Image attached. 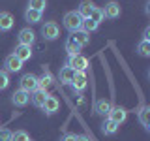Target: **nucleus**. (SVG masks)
Segmentation results:
<instances>
[{
    "label": "nucleus",
    "mask_w": 150,
    "mask_h": 141,
    "mask_svg": "<svg viewBox=\"0 0 150 141\" xmlns=\"http://www.w3.org/2000/svg\"><path fill=\"white\" fill-rule=\"evenodd\" d=\"M47 90H43V88H36L34 92H30V100H32V103H34L36 107H41L43 105V102L47 100Z\"/></svg>",
    "instance_id": "nucleus-12"
},
{
    "label": "nucleus",
    "mask_w": 150,
    "mask_h": 141,
    "mask_svg": "<svg viewBox=\"0 0 150 141\" xmlns=\"http://www.w3.org/2000/svg\"><path fill=\"white\" fill-rule=\"evenodd\" d=\"M75 137H77L75 134H66V135L60 137V141H75Z\"/></svg>",
    "instance_id": "nucleus-30"
},
{
    "label": "nucleus",
    "mask_w": 150,
    "mask_h": 141,
    "mask_svg": "<svg viewBox=\"0 0 150 141\" xmlns=\"http://www.w3.org/2000/svg\"><path fill=\"white\" fill-rule=\"evenodd\" d=\"M9 85V77H8V72L6 70H0V90H4V88H8Z\"/></svg>",
    "instance_id": "nucleus-28"
},
{
    "label": "nucleus",
    "mask_w": 150,
    "mask_h": 141,
    "mask_svg": "<svg viewBox=\"0 0 150 141\" xmlns=\"http://www.w3.org/2000/svg\"><path fill=\"white\" fill-rule=\"evenodd\" d=\"M75 141H90L86 137V135H77V137H75Z\"/></svg>",
    "instance_id": "nucleus-32"
},
{
    "label": "nucleus",
    "mask_w": 150,
    "mask_h": 141,
    "mask_svg": "<svg viewBox=\"0 0 150 141\" xmlns=\"http://www.w3.org/2000/svg\"><path fill=\"white\" fill-rule=\"evenodd\" d=\"M21 88H23V90H26L28 94L34 92L36 88H38V77H36L34 73H25L21 77Z\"/></svg>",
    "instance_id": "nucleus-4"
},
{
    "label": "nucleus",
    "mask_w": 150,
    "mask_h": 141,
    "mask_svg": "<svg viewBox=\"0 0 150 141\" xmlns=\"http://www.w3.org/2000/svg\"><path fill=\"white\" fill-rule=\"evenodd\" d=\"M126 117H128V111L124 109V107H111L109 111V119L115 122V124H122V122L126 120Z\"/></svg>",
    "instance_id": "nucleus-8"
},
{
    "label": "nucleus",
    "mask_w": 150,
    "mask_h": 141,
    "mask_svg": "<svg viewBox=\"0 0 150 141\" xmlns=\"http://www.w3.org/2000/svg\"><path fill=\"white\" fill-rule=\"evenodd\" d=\"M103 13H105V17H109V19H116V17H120V6L116 2H109L105 6V9H103Z\"/></svg>",
    "instance_id": "nucleus-17"
},
{
    "label": "nucleus",
    "mask_w": 150,
    "mask_h": 141,
    "mask_svg": "<svg viewBox=\"0 0 150 141\" xmlns=\"http://www.w3.org/2000/svg\"><path fill=\"white\" fill-rule=\"evenodd\" d=\"M137 53H139L141 56H150V41H139Z\"/></svg>",
    "instance_id": "nucleus-25"
},
{
    "label": "nucleus",
    "mask_w": 150,
    "mask_h": 141,
    "mask_svg": "<svg viewBox=\"0 0 150 141\" xmlns=\"http://www.w3.org/2000/svg\"><path fill=\"white\" fill-rule=\"evenodd\" d=\"M41 15H43L41 11H36V9L28 8L26 11H25V21H28V23H40L41 21Z\"/></svg>",
    "instance_id": "nucleus-20"
},
{
    "label": "nucleus",
    "mask_w": 150,
    "mask_h": 141,
    "mask_svg": "<svg viewBox=\"0 0 150 141\" xmlns=\"http://www.w3.org/2000/svg\"><path fill=\"white\" fill-rule=\"evenodd\" d=\"M19 43H23V45H30L36 41V32L32 30V28H23V30H19Z\"/></svg>",
    "instance_id": "nucleus-6"
},
{
    "label": "nucleus",
    "mask_w": 150,
    "mask_h": 141,
    "mask_svg": "<svg viewBox=\"0 0 150 141\" xmlns=\"http://www.w3.org/2000/svg\"><path fill=\"white\" fill-rule=\"evenodd\" d=\"M94 8H96V4H94V2H90V0H83L81 6H79V9H77V13H79L83 19H88V17L92 15Z\"/></svg>",
    "instance_id": "nucleus-14"
},
{
    "label": "nucleus",
    "mask_w": 150,
    "mask_h": 141,
    "mask_svg": "<svg viewBox=\"0 0 150 141\" xmlns=\"http://www.w3.org/2000/svg\"><path fill=\"white\" fill-rule=\"evenodd\" d=\"M68 66H69V68H73L75 72H84V70L88 68V58H86V56H83L81 53H79V55H69Z\"/></svg>",
    "instance_id": "nucleus-2"
},
{
    "label": "nucleus",
    "mask_w": 150,
    "mask_h": 141,
    "mask_svg": "<svg viewBox=\"0 0 150 141\" xmlns=\"http://www.w3.org/2000/svg\"><path fill=\"white\" fill-rule=\"evenodd\" d=\"M64 49L68 51V55H79L83 47H81V45L77 43V41L73 40V36H69L68 40H66V43H64Z\"/></svg>",
    "instance_id": "nucleus-16"
},
{
    "label": "nucleus",
    "mask_w": 150,
    "mask_h": 141,
    "mask_svg": "<svg viewBox=\"0 0 150 141\" xmlns=\"http://www.w3.org/2000/svg\"><path fill=\"white\" fill-rule=\"evenodd\" d=\"M17 56L19 60H30V56H32V47L30 45H23V43H19L17 47H15V53H13Z\"/></svg>",
    "instance_id": "nucleus-13"
},
{
    "label": "nucleus",
    "mask_w": 150,
    "mask_h": 141,
    "mask_svg": "<svg viewBox=\"0 0 150 141\" xmlns=\"http://www.w3.org/2000/svg\"><path fill=\"white\" fill-rule=\"evenodd\" d=\"M143 41H150V26L144 28V32H143Z\"/></svg>",
    "instance_id": "nucleus-31"
},
{
    "label": "nucleus",
    "mask_w": 150,
    "mask_h": 141,
    "mask_svg": "<svg viewBox=\"0 0 150 141\" xmlns=\"http://www.w3.org/2000/svg\"><path fill=\"white\" fill-rule=\"evenodd\" d=\"M71 87H73V90H79V92L86 88V75H84V72H77V73H75V77L71 81Z\"/></svg>",
    "instance_id": "nucleus-15"
},
{
    "label": "nucleus",
    "mask_w": 150,
    "mask_h": 141,
    "mask_svg": "<svg viewBox=\"0 0 150 141\" xmlns=\"http://www.w3.org/2000/svg\"><path fill=\"white\" fill-rule=\"evenodd\" d=\"M81 25H83V17L79 15L77 11H68L64 15V28L69 30L71 34L77 32V30H81Z\"/></svg>",
    "instance_id": "nucleus-1"
},
{
    "label": "nucleus",
    "mask_w": 150,
    "mask_h": 141,
    "mask_svg": "<svg viewBox=\"0 0 150 141\" xmlns=\"http://www.w3.org/2000/svg\"><path fill=\"white\" fill-rule=\"evenodd\" d=\"M58 100H56L54 96H47V100L43 102V105H41V109H43L47 115H54L56 111H58Z\"/></svg>",
    "instance_id": "nucleus-10"
},
{
    "label": "nucleus",
    "mask_w": 150,
    "mask_h": 141,
    "mask_svg": "<svg viewBox=\"0 0 150 141\" xmlns=\"http://www.w3.org/2000/svg\"><path fill=\"white\" fill-rule=\"evenodd\" d=\"M4 66H6V72L15 73V72H21L23 70V60H19L15 55H9L8 58L4 60Z\"/></svg>",
    "instance_id": "nucleus-7"
},
{
    "label": "nucleus",
    "mask_w": 150,
    "mask_h": 141,
    "mask_svg": "<svg viewBox=\"0 0 150 141\" xmlns=\"http://www.w3.org/2000/svg\"><path fill=\"white\" fill-rule=\"evenodd\" d=\"M98 28V23L94 21V19H83V25H81V30L83 32H86V34H90V32H94Z\"/></svg>",
    "instance_id": "nucleus-23"
},
{
    "label": "nucleus",
    "mask_w": 150,
    "mask_h": 141,
    "mask_svg": "<svg viewBox=\"0 0 150 141\" xmlns=\"http://www.w3.org/2000/svg\"><path fill=\"white\" fill-rule=\"evenodd\" d=\"M111 102H107V100H98L96 102V113H100V115H109V111H111Z\"/></svg>",
    "instance_id": "nucleus-21"
},
{
    "label": "nucleus",
    "mask_w": 150,
    "mask_h": 141,
    "mask_svg": "<svg viewBox=\"0 0 150 141\" xmlns=\"http://www.w3.org/2000/svg\"><path fill=\"white\" fill-rule=\"evenodd\" d=\"M41 36H43V40L47 41H53L56 38L60 36V28L56 23H45L43 26H41Z\"/></svg>",
    "instance_id": "nucleus-3"
},
{
    "label": "nucleus",
    "mask_w": 150,
    "mask_h": 141,
    "mask_svg": "<svg viewBox=\"0 0 150 141\" xmlns=\"http://www.w3.org/2000/svg\"><path fill=\"white\" fill-rule=\"evenodd\" d=\"M45 6H47V0H30L28 2V8L30 9H36V11H41V13H43Z\"/></svg>",
    "instance_id": "nucleus-24"
},
{
    "label": "nucleus",
    "mask_w": 150,
    "mask_h": 141,
    "mask_svg": "<svg viewBox=\"0 0 150 141\" xmlns=\"http://www.w3.org/2000/svg\"><path fill=\"white\" fill-rule=\"evenodd\" d=\"M73 40L77 41L81 47H84V45H88L90 43V34H86V32H83V30H77V32H73Z\"/></svg>",
    "instance_id": "nucleus-18"
},
{
    "label": "nucleus",
    "mask_w": 150,
    "mask_h": 141,
    "mask_svg": "<svg viewBox=\"0 0 150 141\" xmlns=\"http://www.w3.org/2000/svg\"><path fill=\"white\" fill-rule=\"evenodd\" d=\"M11 134H13V132L2 128V130H0V141H11Z\"/></svg>",
    "instance_id": "nucleus-29"
},
{
    "label": "nucleus",
    "mask_w": 150,
    "mask_h": 141,
    "mask_svg": "<svg viewBox=\"0 0 150 141\" xmlns=\"http://www.w3.org/2000/svg\"><path fill=\"white\" fill-rule=\"evenodd\" d=\"M75 73H77V72H75L73 68H69L68 64H66L64 68L60 70V75H58V77H60V83H62V85H71L73 77H75Z\"/></svg>",
    "instance_id": "nucleus-11"
},
{
    "label": "nucleus",
    "mask_w": 150,
    "mask_h": 141,
    "mask_svg": "<svg viewBox=\"0 0 150 141\" xmlns=\"http://www.w3.org/2000/svg\"><path fill=\"white\" fill-rule=\"evenodd\" d=\"M116 128H118V124H115L111 119H105V120H103V124H101V132H103V134H107V135L115 134Z\"/></svg>",
    "instance_id": "nucleus-22"
},
{
    "label": "nucleus",
    "mask_w": 150,
    "mask_h": 141,
    "mask_svg": "<svg viewBox=\"0 0 150 141\" xmlns=\"http://www.w3.org/2000/svg\"><path fill=\"white\" fill-rule=\"evenodd\" d=\"M139 120H141V124H143L144 128L148 130V126H150V107H148V105L141 107V111H139Z\"/></svg>",
    "instance_id": "nucleus-19"
},
{
    "label": "nucleus",
    "mask_w": 150,
    "mask_h": 141,
    "mask_svg": "<svg viewBox=\"0 0 150 141\" xmlns=\"http://www.w3.org/2000/svg\"><path fill=\"white\" fill-rule=\"evenodd\" d=\"M11 141H30V135L25 130H17L15 134H11Z\"/></svg>",
    "instance_id": "nucleus-26"
},
{
    "label": "nucleus",
    "mask_w": 150,
    "mask_h": 141,
    "mask_svg": "<svg viewBox=\"0 0 150 141\" xmlns=\"http://www.w3.org/2000/svg\"><path fill=\"white\" fill-rule=\"evenodd\" d=\"M13 15L9 11H0V32H8L13 26Z\"/></svg>",
    "instance_id": "nucleus-9"
},
{
    "label": "nucleus",
    "mask_w": 150,
    "mask_h": 141,
    "mask_svg": "<svg viewBox=\"0 0 150 141\" xmlns=\"http://www.w3.org/2000/svg\"><path fill=\"white\" fill-rule=\"evenodd\" d=\"M90 19H94V21L100 25L103 19H105V13H103V9H101V8H98V6H96V8H94V11H92V15H90Z\"/></svg>",
    "instance_id": "nucleus-27"
},
{
    "label": "nucleus",
    "mask_w": 150,
    "mask_h": 141,
    "mask_svg": "<svg viewBox=\"0 0 150 141\" xmlns=\"http://www.w3.org/2000/svg\"><path fill=\"white\" fill-rule=\"evenodd\" d=\"M11 102H13V105H17V107H25L26 103L30 102V94L26 90H23V88H19V90H15L11 94Z\"/></svg>",
    "instance_id": "nucleus-5"
}]
</instances>
